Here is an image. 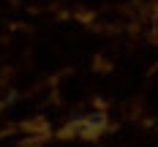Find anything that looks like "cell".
Returning a JSON list of instances; mask_svg holds the SVG:
<instances>
[{"label": "cell", "mask_w": 158, "mask_h": 147, "mask_svg": "<svg viewBox=\"0 0 158 147\" xmlns=\"http://www.w3.org/2000/svg\"><path fill=\"white\" fill-rule=\"evenodd\" d=\"M104 125H106V117L101 112H93V114H87V117L74 120V123H71V131H74V133H82V136H93V133H98Z\"/></svg>", "instance_id": "cell-1"}]
</instances>
